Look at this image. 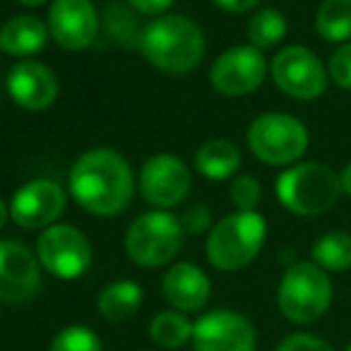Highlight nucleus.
<instances>
[{"label": "nucleus", "instance_id": "aec40b11", "mask_svg": "<svg viewBox=\"0 0 351 351\" xmlns=\"http://www.w3.org/2000/svg\"><path fill=\"white\" fill-rule=\"evenodd\" d=\"M142 306V289L140 284L128 282H113L108 287H104V291L99 293V313L106 317L108 322H125L140 311Z\"/></svg>", "mask_w": 351, "mask_h": 351}, {"label": "nucleus", "instance_id": "72a5a7b5", "mask_svg": "<svg viewBox=\"0 0 351 351\" xmlns=\"http://www.w3.org/2000/svg\"><path fill=\"white\" fill-rule=\"evenodd\" d=\"M17 3H22V5H29V8H34V5H44L46 0H17Z\"/></svg>", "mask_w": 351, "mask_h": 351}, {"label": "nucleus", "instance_id": "2eb2a0df", "mask_svg": "<svg viewBox=\"0 0 351 351\" xmlns=\"http://www.w3.org/2000/svg\"><path fill=\"white\" fill-rule=\"evenodd\" d=\"M41 284L39 260L17 241H0V303H27Z\"/></svg>", "mask_w": 351, "mask_h": 351}, {"label": "nucleus", "instance_id": "a211bd4d", "mask_svg": "<svg viewBox=\"0 0 351 351\" xmlns=\"http://www.w3.org/2000/svg\"><path fill=\"white\" fill-rule=\"evenodd\" d=\"M49 27L34 15H17L0 27V51L15 58L39 53L49 41Z\"/></svg>", "mask_w": 351, "mask_h": 351}, {"label": "nucleus", "instance_id": "b1692460", "mask_svg": "<svg viewBox=\"0 0 351 351\" xmlns=\"http://www.w3.org/2000/svg\"><path fill=\"white\" fill-rule=\"evenodd\" d=\"M149 337L159 346L166 349H178L188 339H193V322L186 315L173 311H164L152 320L149 325Z\"/></svg>", "mask_w": 351, "mask_h": 351}, {"label": "nucleus", "instance_id": "39448f33", "mask_svg": "<svg viewBox=\"0 0 351 351\" xmlns=\"http://www.w3.org/2000/svg\"><path fill=\"white\" fill-rule=\"evenodd\" d=\"M277 303L284 317L298 325L315 322L332 303V282L315 263H293L279 282Z\"/></svg>", "mask_w": 351, "mask_h": 351}, {"label": "nucleus", "instance_id": "4be33fe9", "mask_svg": "<svg viewBox=\"0 0 351 351\" xmlns=\"http://www.w3.org/2000/svg\"><path fill=\"white\" fill-rule=\"evenodd\" d=\"M313 263L330 272H344L351 267V234L330 231L313 243Z\"/></svg>", "mask_w": 351, "mask_h": 351}, {"label": "nucleus", "instance_id": "c85d7f7f", "mask_svg": "<svg viewBox=\"0 0 351 351\" xmlns=\"http://www.w3.org/2000/svg\"><path fill=\"white\" fill-rule=\"evenodd\" d=\"M181 219V226L186 234H202V231L210 229L212 224V215L205 205H193L191 210H186V215L178 217Z\"/></svg>", "mask_w": 351, "mask_h": 351}, {"label": "nucleus", "instance_id": "2f4dec72", "mask_svg": "<svg viewBox=\"0 0 351 351\" xmlns=\"http://www.w3.org/2000/svg\"><path fill=\"white\" fill-rule=\"evenodd\" d=\"M339 188H341V195L351 197V164H346L339 171Z\"/></svg>", "mask_w": 351, "mask_h": 351}, {"label": "nucleus", "instance_id": "f704fd0d", "mask_svg": "<svg viewBox=\"0 0 351 351\" xmlns=\"http://www.w3.org/2000/svg\"><path fill=\"white\" fill-rule=\"evenodd\" d=\"M346 351H351V341H349V344H346Z\"/></svg>", "mask_w": 351, "mask_h": 351}, {"label": "nucleus", "instance_id": "4468645a", "mask_svg": "<svg viewBox=\"0 0 351 351\" xmlns=\"http://www.w3.org/2000/svg\"><path fill=\"white\" fill-rule=\"evenodd\" d=\"M46 27L60 49L84 51L97 39L99 15L92 0H53Z\"/></svg>", "mask_w": 351, "mask_h": 351}, {"label": "nucleus", "instance_id": "a878e982", "mask_svg": "<svg viewBox=\"0 0 351 351\" xmlns=\"http://www.w3.org/2000/svg\"><path fill=\"white\" fill-rule=\"evenodd\" d=\"M260 197H263V186L255 176H236L231 183V202L239 207V212H255Z\"/></svg>", "mask_w": 351, "mask_h": 351}, {"label": "nucleus", "instance_id": "cd10ccee", "mask_svg": "<svg viewBox=\"0 0 351 351\" xmlns=\"http://www.w3.org/2000/svg\"><path fill=\"white\" fill-rule=\"evenodd\" d=\"M274 351H335V349L315 335H291Z\"/></svg>", "mask_w": 351, "mask_h": 351}, {"label": "nucleus", "instance_id": "473e14b6", "mask_svg": "<svg viewBox=\"0 0 351 351\" xmlns=\"http://www.w3.org/2000/svg\"><path fill=\"white\" fill-rule=\"evenodd\" d=\"M8 219H10V207L5 205V202L0 200V229L8 224Z\"/></svg>", "mask_w": 351, "mask_h": 351}, {"label": "nucleus", "instance_id": "20e7f679", "mask_svg": "<svg viewBox=\"0 0 351 351\" xmlns=\"http://www.w3.org/2000/svg\"><path fill=\"white\" fill-rule=\"evenodd\" d=\"M267 236V221L258 212L229 215L210 231L207 260L221 272L243 269L258 258Z\"/></svg>", "mask_w": 351, "mask_h": 351}, {"label": "nucleus", "instance_id": "393cba45", "mask_svg": "<svg viewBox=\"0 0 351 351\" xmlns=\"http://www.w3.org/2000/svg\"><path fill=\"white\" fill-rule=\"evenodd\" d=\"M49 351H101V341L89 327L73 325L65 327L53 341Z\"/></svg>", "mask_w": 351, "mask_h": 351}, {"label": "nucleus", "instance_id": "6e6552de", "mask_svg": "<svg viewBox=\"0 0 351 351\" xmlns=\"http://www.w3.org/2000/svg\"><path fill=\"white\" fill-rule=\"evenodd\" d=\"M39 263L58 279H77L92 265V245L87 236L70 224H51L36 243Z\"/></svg>", "mask_w": 351, "mask_h": 351}, {"label": "nucleus", "instance_id": "f3484780", "mask_svg": "<svg viewBox=\"0 0 351 351\" xmlns=\"http://www.w3.org/2000/svg\"><path fill=\"white\" fill-rule=\"evenodd\" d=\"M164 296L178 311H200L210 301L212 284L207 274L193 263H178L164 274Z\"/></svg>", "mask_w": 351, "mask_h": 351}, {"label": "nucleus", "instance_id": "1a4fd4ad", "mask_svg": "<svg viewBox=\"0 0 351 351\" xmlns=\"http://www.w3.org/2000/svg\"><path fill=\"white\" fill-rule=\"evenodd\" d=\"M272 80L287 97L313 101L327 89V70L313 51L303 46H287L272 60Z\"/></svg>", "mask_w": 351, "mask_h": 351}, {"label": "nucleus", "instance_id": "423d86ee", "mask_svg": "<svg viewBox=\"0 0 351 351\" xmlns=\"http://www.w3.org/2000/svg\"><path fill=\"white\" fill-rule=\"evenodd\" d=\"M181 219L166 210L140 215L125 234V253L140 267H161L178 255L183 245Z\"/></svg>", "mask_w": 351, "mask_h": 351}, {"label": "nucleus", "instance_id": "0eeeda50", "mask_svg": "<svg viewBox=\"0 0 351 351\" xmlns=\"http://www.w3.org/2000/svg\"><path fill=\"white\" fill-rule=\"evenodd\" d=\"M248 147L263 164L287 166L308 149V130L298 118L287 113H263L250 125Z\"/></svg>", "mask_w": 351, "mask_h": 351}, {"label": "nucleus", "instance_id": "f257e3e1", "mask_svg": "<svg viewBox=\"0 0 351 351\" xmlns=\"http://www.w3.org/2000/svg\"><path fill=\"white\" fill-rule=\"evenodd\" d=\"M132 171L116 149L97 147L80 156L70 169L68 191L84 212L116 217L132 200Z\"/></svg>", "mask_w": 351, "mask_h": 351}, {"label": "nucleus", "instance_id": "412c9836", "mask_svg": "<svg viewBox=\"0 0 351 351\" xmlns=\"http://www.w3.org/2000/svg\"><path fill=\"white\" fill-rule=\"evenodd\" d=\"M315 29L330 44L351 41V0H322L315 15Z\"/></svg>", "mask_w": 351, "mask_h": 351}, {"label": "nucleus", "instance_id": "9d476101", "mask_svg": "<svg viewBox=\"0 0 351 351\" xmlns=\"http://www.w3.org/2000/svg\"><path fill=\"white\" fill-rule=\"evenodd\" d=\"M191 169L176 154H154L140 169V193L156 210L181 205L191 191Z\"/></svg>", "mask_w": 351, "mask_h": 351}, {"label": "nucleus", "instance_id": "dca6fc26", "mask_svg": "<svg viewBox=\"0 0 351 351\" xmlns=\"http://www.w3.org/2000/svg\"><path fill=\"white\" fill-rule=\"evenodd\" d=\"M8 94L25 111H46L58 99V77L39 60H17L8 73Z\"/></svg>", "mask_w": 351, "mask_h": 351}, {"label": "nucleus", "instance_id": "5701e85b", "mask_svg": "<svg viewBox=\"0 0 351 351\" xmlns=\"http://www.w3.org/2000/svg\"><path fill=\"white\" fill-rule=\"evenodd\" d=\"M287 17L282 15L274 8H265V10L255 12L248 22V39L250 46L265 51V49H274L279 41L287 36Z\"/></svg>", "mask_w": 351, "mask_h": 351}, {"label": "nucleus", "instance_id": "ddd939ff", "mask_svg": "<svg viewBox=\"0 0 351 351\" xmlns=\"http://www.w3.org/2000/svg\"><path fill=\"white\" fill-rule=\"evenodd\" d=\"M65 191L56 181L36 178L20 188L10 200V219L22 229H49L65 212Z\"/></svg>", "mask_w": 351, "mask_h": 351}, {"label": "nucleus", "instance_id": "bb28decb", "mask_svg": "<svg viewBox=\"0 0 351 351\" xmlns=\"http://www.w3.org/2000/svg\"><path fill=\"white\" fill-rule=\"evenodd\" d=\"M327 77L341 89H351V41L339 44L327 63Z\"/></svg>", "mask_w": 351, "mask_h": 351}, {"label": "nucleus", "instance_id": "7ed1b4c3", "mask_svg": "<svg viewBox=\"0 0 351 351\" xmlns=\"http://www.w3.org/2000/svg\"><path fill=\"white\" fill-rule=\"evenodd\" d=\"M339 195V173L317 161L296 164L277 178L279 202L298 217L327 215L337 205Z\"/></svg>", "mask_w": 351, "mask_h": 351}, {"label": "nucleus", "instance_id": "9b49d317", "mask_svg": "<svg viewBox=\"0 0 351 351\" xmlns=\"http://www.w3.org/2000/svg\"><path fill=\"white\" fill-rule=\"evenodd\" d=\"M267 77V60L255 46H234L212 63L210 82L221 97H245Z\"/></svg>", "mask_w": 351, "mask_h": 351}, {"label": "nucleus", "instance_id": "f8f14e48", "mask_svg": "<svg viewBox=\"0 0 351 351\" xmlns=\"http://www.w3.org/2000/svg\"><path fill=\"white\" fill-rule=\"evenodd\" d=\"M195 351H255L253 322L236 311H212L193 325Z\"/></svg>", "mask_w": 351, "mask_h": 351}, {"label": "nucleus", "instance_id": "6ab92c4d", "mask_svg": "<svg viewBox=\"0 0 351 351\" xmlns=\"http://www.w3.org/2000/svg\"><path fill=\"white\" fill-rule=\"evenodd\" d=\"M195 169L210 181H226L241 169V152L229 140H210L195 152Z\"/></svg>", "mask_w": 351, "mask_h": 351}, {"label": "nucleus", "instance_id": "c756f323", "mask_svg": "<svg viewBox=\"0 0 351 351\" xmlns=\"http://www.w3.org/2000/svg\"><path fill=\"white\" fill-rule=\"evenodd\" d=\"M173 3L176 0H128V5L140 15H164L166 10H171Z\"/></svg>", "mask_w": 351, "mask_h": 351}, {"label": "nucleus", "instance_id": "f03ea898", "mask_svg": "<svg viewBox=\"0 0 351 351\" xmlns=\"http://www.w3.org/2000/svg\"><path fill=\"white\" fill-rule=\"evenodd\" d=\"M140 51L149 65L166 75H186L202 63L205 34L183 15H161L142 29Z\"/></svg>", "mask_w": 351, "mask_h": 351}, {"label": "nucleus", "instance_id": "7c9ffc66", "mask_svg": "<svg viewBox=\"0 0 351 351\" xmlns=\"http://www.w3.org/2000/svg\"><path fill=\"white\" fill-rule=\"evenodd\" d=\"M212 3L226 12H236V15L239 12H248L260 5V0H212Z\"/></svg>", "mask_w": 351, "mask_h": 351}]
</instances>
